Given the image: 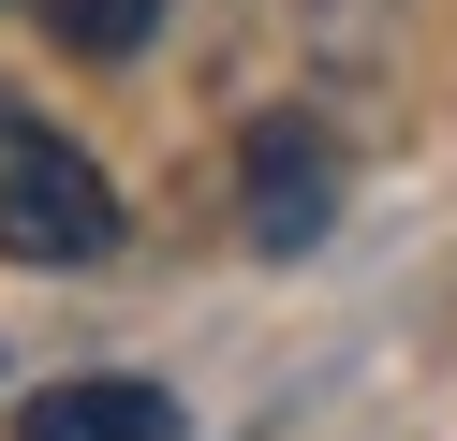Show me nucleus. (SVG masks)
Listing matches in <instances>:
<instances>
[{"label":"nucleus","instance_id":"f257e3e1","mask_svg":"<svg viewBox=\"0 0 457 441\" xmlns=\"http://www.w3.org/2000/svg\"><path fill=\"white\" fill-rule=\"evenodd\" d=\"M119 250V176L60 118L0 103V265H104Z\"/></svg>","mask_w":457,"mask_h":441},{"label":"nucleus","instance_id":"f03ea898","mask_svg":"<svg viewBox=\"0 0 457 441\" xmlns=\"http://www.w3.org/2000/svg\"><path fill=\"white\" fill-rule=\"evenodd\" d=\"M237 206H251V250H325V221H339V147L310 133V118H251L237 133Z\"/></svg>","mask_w":457,"mask_h":441},{"label":"nucleus","instance_id":"7ed1b4c3","mask_svg":"<svg viewBox=\"0 0 457 441\" xmlns=\"http://www.w3.org/2000/svg\"><path fill=\"white\" fill-rule=\"evenodd\" d=\"M15 441H178V397L133 368H89V382H30L15 397Z\"/></svg>","mask_w":457,"mask_h":441},{"label":"nucleus","instance_id":"20e7f679","mask_svg":"<svg viewBox=\"0 0 457 441\" xmlns=\"http://www.w3.org/2000/svg\"><path fill=\"white\" fill-rule=\"evenodd\" d=\"M162 0H45V45L60 59H148Z\"/></svg>","mask_w":457,"mask_h":441}]
</instances>
